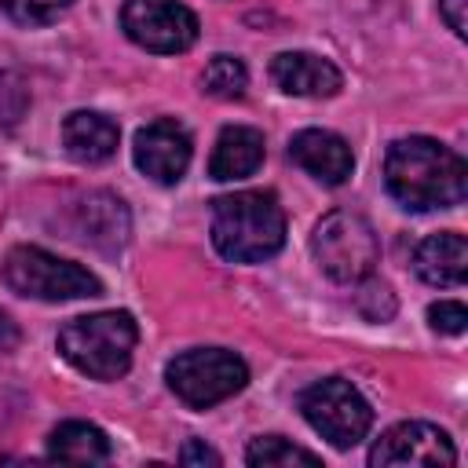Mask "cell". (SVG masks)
Instances as JSON below:
<instances>
[{
  "mask_svg": "<svg viewBox=\"0 0 468 468\" xmlns=\"http://www.w3.org/2000/svg\"><path fill=\"white\" fill-rule=\"evenodd\" d=\"M384 183H388V194L410 212L453 208L464 201L468 168H464L461 154H453L439 139L406 135L388 146Z\"/></svg>",
  "mask_w": 468,
  "mask_h": 468,
  "instance_id": "1",
  "label": "cell"
},
{
  "mask_svg": "<svg viewBox=\"0 0 468 468\" xmlns=\"http://www.w3.org/2000/svg\"><path fill=\"white\" fill-rule=\"evenodd\" d=\"M212 245L230 263H263L285 245V212L271 190H238L212 201Z\"/></svg>",
  "mask_w": 468,
  "mask_h": 468,
  "instance_id": "2",
  "label": "cell"
},
{
  "mask_svg": "<svg viewBox=\"0 0 468 468\" xmlns=\"http://www.w3.org/2000/svg\"><path fill=\"white\" fill-rule=\"evenodd\" d=\"M139 329L128 311H99L58 329V355L91 380H117L132 366Z\"/></svg>",
  "mask_w": 468,
  "mask_h": 468,
  "instance_id": "3",
  "label": "cell"
},
{
  "mask_svg": "<svg viewBox=\"0 0 468 468\" xmlns=\"http://www.w3.org/2000/svg\"><path fill=\"white\" fill-rule=\"evenodd\" d=\"M0 274H4V285L11 292L29 296V300H51L55 303V300H84V296L102 292V282L88 267L58 260L40 245H15L4 256Z\"/></svg>",
  "mask_w": 468,
  "mask_h": 468,
  "instance_id": "4",
  "label": "cell"
},
{
  "mask_svg": "<svg viewBox=\"0 0 468 468\" xmlns=\"http://www.w3.org/2000/svg\"><path fill=\"white\" fill-rule=\"evenodd\" d=\"M311 252L333 282H362L373 274L380 260V241L366 216L336 208L318 219L311 234Z\"/></svg>",
  "mask_w": 468,
  "mask_h": 468,
  "instance_id": "5",
  "label": "cell"
},
{
  "mask_svg": "<svg viewBox=\"0 0 468 468\" xmlns=\"http://www.w3.org/2000/svg\"><path fill=\"white\" fill-rule=\"evenodd\" d=\"M165 380L190 410H208L249 384V366L227 347H194L168 362Z\"/></svg>",
  "mask_w": 468,
  "mask_h": 468,
  "instance_id": "6",
  "label": "cell"
},
{
  "mask_svg": "<svg viewBox=\"0 0 468 468\" xmlns=\"http://www.w3.org/2000/svg\"><path fill=\"white\" fill-rule=\"evenodd\" d=\"M300 413L336 450H351L355 442H362L366 431H369V424H373L369 402L344 377H325V380L311 384L300 395Z\"/></svg>",
  "mask_w": 468,
  "mask_h": 468,
  "instance_id": "7",
  "label": "cell"
},
{
  "mask_svg": "<svg viewBox=\"0 0 468 468\" xmlns=\"http://www.w3.org/2000/svg\"><path fill=\"white\" fill-rule=\"evenodd\" d=\"M121 29L146 51L179 55L197 40V18L179 0H124Z\"/></svg>",
  "mask_w": 468,
  "mask_h": 468,
  "instance_id": "8",
  "label": "cell"
},
{
  "mask_svg": "<svg viewBox=\"0 0 468 468\" xmlns=\"http://www.w3.org/2000/svg\"><path fill=\"white\" fill-rule=\"evenodd\" d=\"M457 450L450 442V435L435 424L424 420H402L395 428H388L373 450H369V464L388 468V464H453Z\"/></svg>",
  "mask_w": 468,
  "mask_h": 468,
  "instance_id": "9",
  "label": "cell"
},
{
  "mask_svg": "<svg viewBox=\"0 0 468 468\" xmlns=\"http://www.w3.org/2000/svg\"><path fill=\"white\" fill-rule=\"evenodd\" d=\"M190 135L179 121L172 117H157L150 121L146 128L135 132V146H132V157H135V168L143 176H150L154 183H179L186 165H190Z\"/></svg>",
  "mask_w": 468,
  "mask_h": 468,
  "instance_id": "10",
  "label": "cell"
},
{
  "mask_svg": "<svg viewBox=\"0 0 468 468\" xmlns=\"http://www.w3.org/2000/svg\"><path fill=\"white\" fill-rule=\"evenodd\" d=\"M69 234L102 252H117L132 234V216L117 194L91 190L69 208Z\"/></svg>",
  "mask_w": 468,
  "mask_h": 468,
  "instance_id": "11",
  "label": "cell"
},
{
  "mask_svg": "<svg viewBox=\"0 0 468 468\" xmlns=\"http://www.w3.org/2000/svg\"><path fill=\"white\" fill-rule=\"evenodd\" d=\"M289 157L307 176H314L325 186H340L351 176V168H355L351 146L336 132H325V128H303V132H296L292 143H289Z\"/></svg>",
  "mask_w": 468,
  "mask_h": 468,
  "instance_id": "12",
  "label": "cell"
},
{
  "mask_svg": "<svg viewBox=\"0 0 468 468\" xmlns=\"http://www.w3.org/2000/svg\"><path fill=\"white\" fill-rule=\"evenodd\" d=\"M271 77L285 95H303V99H329L340 91L344 77L340 69L311 51H282L271 58Z\"/></svg>",
  "mask_w": 468,
  "mask_h": 468,
  "instance_id": "13",
  "label": "cell"
},
{
  "mask_svg": "<svg viewBox=\"0 0 468 468\" xmlns=\"http://www.w3.org/2000/svg\"><path fill=\"white\" fill-rule=\"evenodd\" d=\"M417 274L435 289H453L468 278V241L457 230L428 234L413 252Z\"/></svg>",
  "mask_w": 468,
  "mask_h": 468,
  "instance_id": "14",
  "label": "cell"
},
{
  "mask_svg": "<svg viewBox=\"0 0 468 468\" xmlns=\"http://www.w3.org/2000/svg\"><path fill=\"white\" fill-rule=\"evenodd\" d=\"M117 124L106 117V113H95V110H73L66 121H62V146L73 161L80 165H99L106 157H113L117 150Z\"/></svg>",
  "mask_w": 468,
  "mask_h": 468,
  "instance_id": "15",
  "label": "cell"
},
{
  "mask_svg": "<svg viewBox=\"0 0 468 468\" xmlns=\"http://www.w3.org/2000/svg\"><path fill=\"white\" fill-rule=\"evenodd\" d=\"M263 165V135L249 124H230L219 132L216 150L208 157V176L227 183V179H245Z\"/></svg>",
  "mask_w": 468,
  "mask_h": 468,
  "instance_id": "16",
  "label": "cell"
},
{
  "mask_svg": "<svg viewBox=\"0 0 468 468\" xmlns=\"http://www.w3.org/2000/svg\"><path fill=\"white\" fill-rule=\"evenodd\" d=\"M48 457L69 461V464H102L110 461V439L102 428L88 420H66L48 439Z\"/></svg>",
  "mask_w": 468,
  "mask_h": 468,
  "instance_id": "17",
  "label": "cell"
},
{
  "mask_svg": "<svg viewBox=\"0 0 468 468\" xmlns=\"http://www.w3.org/2000/svg\"><path fill=\"white\" fill-rule=\"evenodd\" d=\"M245 461L252 468H292V464H318V453H311L303 446H292L282 435H260V439L249 442Z\"/></svg>",
  "mask_w": 468,
  "mask_h": 468,
  "instance_id": "18",
  "label": "cell"
},
{
  "mask_svg": "<svg viewBox=\"0 0 468 468\" xmlns=\"http://www.w3.org/2000/svg\"><path fill=\"white\" fill-rule=\"evenodd\" d=\"M201 84H205V91L216 95V99H241V95H245V84H249V69H245V62L234 58V55H216V58L205 66Z\"/></svg>",
  "mask_w": 468,
  "mask_h": 468,
  "instance_id": "19",
  "label": "cell"
},
{
  "mask_svg": "<svg viewBox=\"0 0 468 468\" xmlns=\"http://www.w3.org/2000/svg\"><path fill=\"white\" fill-rule=\"evenodd\" d=\"M73 0H0V11L18 26H48L55 22Z\"/></svg>",
  "mask_w": 468,
  "mask_h": 468,
  "instance_id": "20",
  "label": "cell"
},
{
  "mask_svg": "<svg viewBox=\"0 0 468 468\" xmlns=\"http://www.w3.org/2000/svg\"><path fill=\"white\" fill-rule=\"evenodd\" d=\"M29 106V91L15 73H0V128L18 124V117Z\"/></svg>",
  "mask_w": 468,
  "mask_h": 468,
  "instance_id": "21",
  "label": "cell"
},
{
  "mask_svg": "<svg viewBox=\"0 0 468 468\" xmlns=\"http://www.w3.org/2000/svg\"><path fill=\"white\" fill-rule=\"evenodd\" d=\"M428 322H431L435 333L461 336V333H464V322H468V311H464V303H457V300H439V303L428 307Z\"/></svg>",
  "mask_w": 468,
  "mask_h": 468,
  "instance_id": "22",
  "label": "cell"
},
{
  "mask_svg": "<svg viewBox=\"0 0 468 468\" xmlns=\"http://www.w3.org/2000/svg\"><path fill=\"white\" fill-rule=\"evenodd\" d=\"M464 11H468V0H439V15H442V22H446L457 37L468 33V18H464Z\"/></svg>",
  "mask_w": 468,
  "mask_h": 468,
  "instance_id": "23",
  "label": "cell"
},
{
  "mask_svg": "<svg viewBox=\"0 0 468 468\" xmlns=\"http://www.w3.org/2000/svg\"><path fill=\"white\" fill-rule=\"evenodd\" d=\"M179 461L183 464H219V453L212 446H205L201 439H186L179 450Z\"/></svg>",
  "mask_w": 468,
  "mask_h": 468,
  "instance_id": "24",
  "label": "cell"
},
{
  "mask_svg": "<svg viewBox=\"0 0 468 468\" xmlns=\"http://www.w3.org/2000/svg\"><path fill=\"white\" fill-rule=\"evenodd\" d=\"M18 325L11 322V314L7 311H0V351H15L18 347Z\"/></svg>",
  "mask_w": 468,
  "mask_h": 468,
  "instance_id": "25",
  "label": "cell"
}]
</instances>
